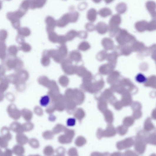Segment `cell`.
Segmentation results:
<instances>
[{
	"label": "cell",
	"instance_id": "28",
	"mask_svg": "<svg viewBox=\"0 0 156 156\" xmlns=\"http://www.w3.org/2000/svg\"><path fill=\"white\" fill-rule=\"evenodd\" d=\"M4 93L0 92V102H2L4 100Z\"/></svg>",
	"mask_w": 156,
	"mask_h": 156
},
{
	"label": "cell",
	"instance_id": "7",
	"mask_svg": "<svg viewBox=\"0 0 156 156\" xmlns=\"http://www.w3.org/2000/svg\"><path fill=\"white\" fill-rule=\"evenodd\" d=\"M10 130L9 128L6 127H4L1 130V134L2 136L6 139L10 141L12 140V135L10 132Z\"/></svg>",
	"mask_w": 156,
	"mask_h": 156
},
{
	"label": "cell",
	"instance_id": "18",
	"mask_svg": "<svg viewBox=\"0 0 156 156\" xmlns=\"http://www.w3.org/2000/svg\"><path fill=\"white\" fill-rule=\"evenodd\" d=\"M47 0H34V8H41L46 4Z\"/></svg>",
	"mask_w": 156,
	"mask_h": 156
},
{
	"label": "cell",
	"instance_id": "24",
	"mask_svg": "<svg viewBox=\"0 0 156 156\" xmlns=\"http://www.w3.org/2000/svg\"><path fill=\"white\" fill-rule=\"evenodd\" d=\"M21 111V116L25 120H28L29 119L30 113L28 111L25 109H22Z\"/></svg>",
	"mask_w": 156,
	"mask_h": 156
},
{
	"label": "cell",
	"instance_id": "6",
	"mask_svg": "<svg viewBox=\"0 0 156 156\" xmlns=\"http://www.w3.org/2000/svg\"><path fill=\"white\" fill-rule=\"evenodd\" d=\"M147 9L148 10L152 17L155 18L156 17V4L152 1H149L146 5Z\"/></svg>",
	"mask_w": 156,
	"mask_h": 156
},
{
	"label": "cell",
	"instance_id": "27",
	"mask_svg": "<svg viewBox=\"0 0 156 156\" xmlns=\"http://www.w3.org/2000/svg\"><path fill=\"white\" fill-rule=\"evenodd\" d=\"M16 41L20 45L24 42V39H22L21 37H18L16 38Z\"/></svg>",
	"mask_w": 156,
	"mask_h": 156
},
{
	"label": "cell",
	"instance_id": "33",
	"mask_svg": "<svg viewBox=\"0 0 156 156\" xmlns=\"http://www.w3.org/2000/svg\"><path fill=\"white\" fill-rule=\"evenodd\" d=\"M77 1H79V0H77Z\"/></svg>",
	"mask_w": 156,
	"mask_h": 156
},
{
	"label": "cell",
	"instance_id": "29",
	"mask_svg": "<svg viewBox=\"0 0 156 156\" xmlns=\"http://www.w3.org/2000/svg\"><path fill=\"white\" fill-rule=\"evenodd\" d=\"M114 0H104L105 1L107 4H109L112 1H113Z\"/></svg>",
	"mask_w": 156,
	"mask_h": 156
},
{
	"label": "cell",
	"instance_id": "31",
	"mask_svg": "<svg viewBox=\"0 0 156 156\" xmlns=\"http://www.w3.org/2000/svg\"><path fill=\"white\" fill-rule=\"evenodd\" d=\"M3 156V152L0 149V156Z\"/></svg>",
	"mask_w": 156,
	"mask_h": 156
},
{
	"label": "cell",
	"instance_id": "2",
	"mask_svg": "<svg viewBox=\"0 0 156 156\" xmlns=\"http://www.w3.org/2000/svg\"><path fill=\"white\" fill-rule=\"evenodd\" d=\"M5 65L9 71L14 69L17 72L22 70L23 64L21 59L16 57L8 59L6 62Z\"/></svg>",
	"mask_w": 156,
	"mask_h": 156
},
{
	"label": "cell",
	"instance_id": "14",
	"mask_svg": "<svg viewBox=\"0 0 156 156\" xmlns=\"http://www.w3.org/2000/svg\"><path fill=\"white\" fill-rule=\"evenodd\" d=\"M9 84L6 78L4 80L0 82V92L4 93L8 89Z\"/></svg>",
	"mask_w": 156,
	"mask_h": 156
},
{
	"label": "cell",
	"instance_id": "22",
	"mask_svg": "<svg viewBox=\"0 0 156 156\" xmlns=\"http://www.w3.org/2000/svg\"><path fill=\"white\" fill-rule=\"evenodd\" d=\"M6 68L2 64H0V82L4 80L6 78Z\"/></svg>",
	"mask_w": 156,
	"mask_h": 156
},
{
	"label": "cell",
	"instance_id": "19",
	"mask_svg": "<svg viewBox=\"0 0 156 156\" xmlns=\"http://www.w3.org/2000/svg\"><path fill=\"white\" fill-rule=\"evenodd\" d=\"M116 10L117 12L119 14H123L126 11L127 6L125 3H120L117 6Z\"/></svg>",
	"mask_w": 156,
	"mask_h": 156
},
{
	"label": "cell",
	"instance_id": "25",
	"mask_svg": "<svg viewBox=\"0 0 156 156\" xmlns=\"http://www.w3.org/2000/svg\"><path fill=\"white\" fill-rule=\"evenodd\" d=\"M19 48V50L24 52H28L30 49L29 46L24 42L20 45V46Z\"/></svg>",
	"mask_w": 156,
	"mask_h": 156
},
{
	"label": "cell",
	"instance_id": "10",
	"mask_svg": "<svg viewBox=\"0 0 156 156\" xmlns=\"http://www.w3.org/2000/svg\"><path fill=\"white\" fill-rule=\"evenodd\" d=\"M16 74L18 80V83L19 82H24L26 80L27 77V74L25 71L21 70L16 72Z\"/></svg>",
	"mask_w": 156,
	"mask_h": 156
},
{
	"label": "cell",
	"instance_id": "4",
	"mask_svg": "<svg viewBox=\"0 0 156 156\" xmlns=\"http://www.w3.org/2000/svg\"><path fill=\"white\" fill-rule=\"evenodd\" d=\"M10 130L17 134L23 133L24 131L22 125L18 121L12 123L9 127Z\"/></svg>",
	"mask_w": 156,
	"mask_h": 156
},
{
	"label": "cell",
	"instance_id": "9",
	"mask_svg": "<svg viewBox=\"0 0 156 156\" xmlns=\"http://www.w3.org/2000/svg\"><path fill=\"white\" fill-rule=\"evenodd\" d=\"M12 150L13 154L17 156H21L24 152V148L23 146L18 144L13 147Z\"/></svg>",
	"mask_w": 156,
	"mask_h": 156
},
{
	"label": "cell",
	"instance_id": "5",
	"mask_svg": "<svg viewBox=\"0 0 156 156\" xmlns=\"http://www.w3.org/2000/svg\"><path fill=\"white\" fill-rule=\"evenodd\" d=\"M97 13L94 8H91L87 14V18L90 22H93L96 21L97 16Z\"/></svg>",
	"mask_w": 156,
	"mask_h": 156
},
{
	"label": "cell",
	"instance_id": "32",
	"mask_svg": "<svg viewBox=\"0 0 156 156\" xmlns=\"http://www.w3.org/2000/svg\"><path fill=\"white\" fill-rule=\"evenodd\" d=\"M63 1H66V0H63Z\"/></svg>",
	"mask_w": 156,
	"mask_h": 156
},
{
	"label": "cell",
	"instance_id": "23",
	"mask_svg": "<svg viewBox=\"0 0 156 156\" xmlns=\"http://www.w3.org/2000/svg\"><path fill=\"white\" fill-rule=\"evenodd\" d=\"M76 123V119L73 117L69 118L67 120L66 124L67 126L70 127L74 126Z\"/></svg>",
	"mask_w": 156,
	"mask_h": 156
},
{
	"label": "cell",
	"instance_id": "1",
	"mask_svg": "<svg viewBox=\"0 0 156 156\" xmlns=\"http://www.w3.org/2000/svg\"><path fill=\"white\" fill-rule=\"evenodd\" d=\"M79 17V13L76 11L66 13L57 21V24L60 27L65 26L69 23L76 22Z\"/></svg>",
	"mask_w": 156,
	"mask_h": 156
},
{
	"label": "cell",
	"instance_id": "12",
	"mask_svg": "<svg viewBox=\"0 0 156 156\" xmlns=\"http://www.w3.org/2000/svg\"><path fill=\"white\" fill-rule=\"evenodd\" d=\"M19 49V48L16 45H11L7 49L8 54L13 57H16L18 54Z\"/></svg>",
	"mask_w": 156,
	"mask_h": 156
},
{
	"label": "cell",
	"instance_id": "16",
	"mask_svg": "<svg viewBox=\"0 0 156 156\" xmlns=\"http://www.w3.org/2000/svg\"><path fill=\"white\" fill-rule=\"evenodd\" d=\"M111 14V10L107 8H102L99 12V14L103 18H106L110 15Z\"/></svg>",
	"mask_w": 156,
	"mask_h": 156
},
{
	"label": "cell",
	"instance_id": "15",
	"mask_svg": "<svg viewBox=\"0 0 156 156\" xmlns=\"http://www.w3.org/2000/svg\"><path fill=\"white\" fill-rule=\"evenodd\" d=\"M45 22L48 26L50 27H54L57 24V21L51 16H48L45 19Z\"/></svg>",
	"mask_w": 156,
	"mask_h": 156
},
{
	"label": "cell",
	"instance_id": "20",
	"mask_svg": "<svg viewBox=\"0 0 156 156\" xmlns=\"http://www.w3.org/2000/svg\"><path fill=\"white\" fill-rule=\"evenodd\" d=\"M9 141L4 137L0 136V148L6 149L7 148Z\"/></svg>",
	"mask_w": 156,
	"mask_h": 156
},
{
	"label": "cell",
	"instance_id": "21",
	"mask_svg": "<svg viewBox=\"0 0 156 156\" xmlns=\"http://www.w3.org/2000/svg\"><path fill=\"white\" fill-rule=\"evenodd\" d=\"M136 81L139 83H142L146 82V77L143 74L140 73L137 74L135 77Z\"/></svg>",
	"mask_w": 156,
	"mask_h": 156
},
{
	"label": "cell",
	"instance_id": "30",
	"mask_svg": "<svg viewBox=\"0 0 156 156\" xmlns=\"http://www.w3.org/2000/svg\"><path fill=\"white\" fill-rule=\"evenodd\" d=\"M93 1L96 3H99L101 2L102 0H92Z\"/></svg>",
	"mask_w": 156,
	"mask_h": 156
},
{
	"label": "cell",
	"instance_id": "11",
	"mask_svg": "<svg viewBox=\"0 0 156 156\" xmlns=\"http://www.w3.org/2000/svg\"><path fill=\"white\" fill-rule=\"evenodd\" d=\"M16 141L18 144L23 145L27 142V138L23 133L17 134L16 136Z\"/></svg>",
	"mask_w": 156,
	"mask_h": 156
},
{
	"label": "cell",
	"instance_id": "3",
	"mask_svg": "<svg viewBox=\"0 0 156 156\" xmlns=\"http://www.w3.org/2000/svg\"><path fill=\"white\" fill-rule=\"evenodd\" d=\"M7 113L9 117L14 120H18L21 117V111L14 104L9 105L7 108Z\"/></svg>",
	"mask_w": 156,
	"mask_h": 156
},
{
	"label": "cell",
	"instance_id": "17",
	"mask_svg": "<svg viewBox=\"0 0 156 156\" xmlns=\"http://www.w3.org/2000/svg\"><path fill=\"white\" fill-rule=\"evenodd\" d=\"M109 21L110 23L112 24H119L121 21V17L119 14L114 15L111 17Z\"/></svg>",
	"mask_w": 156,
	"mask_h": 156
},
{
	"label": "cell",
	"instance_id": "26",
	"mask_svg": "<svg viewBox=\"0 0 156 156\" xmlns=\"http://www.w3.org/2000/svg\"><path fill=\"white\" fill-rule=\"evenodd\" d=\"M5 151L3 152V156H12L13 154L12 150L9 149H5Z\"/></svg>",
	"mask_w": 156,
	"mask_h": 156
},
{
	"label": "cell",
	"instance_id": "8",
	"mask_svg": "<svg viewBox=\"0 0 156 156\" xmlns=\"http://www.w3.org/2000/svg\"><path fill=\"white\" fill-rule=\"evenodd\" d=\"M6 46L5 41L0 40V59L4 60L6 56Z\"/></svg>",
	"mask_w": 156,
	"mask_h": 156
},
{
	"label": "cell",
	"instance_id": "13",
	"mask_svg": "<svg viewBox=\"0 0 156 156\" xmlns=\"http://www.w3.org/2000/svg\"><path fill=\"white\" fill-rule=\"evenodd\" d=\"M50 102V98L48 95L42 97L40 99V105L43 107H46L49 104Z\"/></svg>",
	"mask_w": 156,
	"mask_h": 156
}]
</instances>
